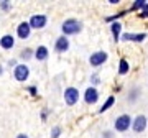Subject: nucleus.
Masks as SVG:
<instances>
[{
  "instance_id": "nucleus-1",
  "label": "nucleus",
  "mask_w": 148,
  "mask_h": 138,
  "mask_svg": "<svg viewBox=\"0 0 148 138\" xmlns=\"http://www.w3.org/2000/svg\"><path fill=\"white\" fill-rule=\"evenodd\" d=\"M61 31H63L64 36L76 35V33L81 31V23L76 20V18H68V20L63 21V25H61Z\"/></svg>"
},
{
  "instance_id": "nucleus-2",
  "label": "nucleus",
  "mask_w": 148,
  "mask_h": 138,
  "mask_svg": "<svg viewBox=\"0 0 148 138\" xmlns=\"http://www.w3.org/2000/svg\"><path fill=\"white\" fill-rule=\"evenodd\" d=\"M132 117L128 115V113H122V115H119V117L115 118V122H114V130L115 132H127L128 128L132 127Z\"/></svg>"
},
{
  "instance_id": "nucleus-3",
  "label": "nucleus",
  "mask_w": 148,
  "mask_h": 138,
  "mask_svg": "<svg viewBox=\"0 0 148 138\" xmlns=\"http://www.w3.org/2000/svg\"><path fill=\"white\" fill-rule=\"evenodd\" d=\"M13 76L18 82H27L30 77V68L27 64H16V68L13 69Z\"/></svg>"
},
{
  "instance_id": "nucleus-4",
  "label": "nucleus",
  "mask_w": 148,
  "mask_h": 138,
  "mask_svg": "<svg viewBox=\"0 0 148 138\" xmlns=\"http://www.w3.org/2000/svg\"><path fill=\"white\" fill-rule=\"evenodd\" d=\"M107 59H109V54L106 51H95V53H92L89 56V64L92 68H99V66H102L106 63Z\"/></svg>"
},
{
  "instance_id": "nucleus-5",
  "label": "nucleus",
  "mask_w": 148,
  "mask_h": 138,
  "mask_svg": "<svg viewBox=\"0 0 148 138\" xmlns=\"http://www.w3.org/2000/svg\"><path fill=\"white\" fill-rule=\"evenodd\" d=\"M30 27H32V30H41V28L46 27L48 23V16L43 15V13H38V15H33L32 18H30Z\"/></svg>"
},
{
  "instance_id": "nucleus-6",
  "label": "nucleus",
  "mask_w": 148,
  "mask_h": 138,
  "mask_svg": "<svg viewBox=\"0 0 148 138\" xmlns=\"http://www.w3.org/2000/svg\"><path fill=\"white\" fill-rule=\"evenodd\" d=\"M64 102L68 104V105H76L77 100H79V90L76 89V87H68V89L64 90Z\"/></svg>"
},
{
  "instance_id": "nucleus-7",
  "label": "nucleus",
  "mask_w": 148,
  "mask_h": 138,
  "mask_svg": "<svg viewBox=\"0 0 148 138\" xmlns=\"http://www.w3.org/2000/svg\"><path fill=\"white\" fill-rule=\"evenodd\" d=\"M148 127V120L145 115H137V117L133 118V122H132V130L135 133H142L145 132V128Z\"/></svg>"
},
{
  "instance_id": "nucleus-8",
  "label": "nucleus",
  "mask_w": 148,
  "mask_h": 138,
  "mask_svg": "<svg viewBox=\"0 0 148 138\" xmlns=\"http://www.w3.org/2000/svg\"><path fill=\"white\" fill-rule=\"evenodd\" d=\"M99 96H101L99 90L90 85V87H87V89L84 90V102L86 104H89V105H94L95 102L99 100Z\"/></svg>"
},
{
  "instance_id": "nucleus-9",
  "label": "nucleus",
  "mask_w": 148,
  "mask_h": 138,
  "mask_svg": "<svg viewBox=\"0 0 148 138\" xmlns=\"http://www.w3.org/2000/svg\"><path fill=\"white\" fill-rule=\"evenodd\" d=\"M30 33H32V27H30L28 21H21V23H18V27H16V36L20 38V40H27V38H30Z\"/></svg>"
},
{
  "instance_id": "nucleus-10",
  "label": "nucleus",
  "mask_w": 148,
  "mask_h": 138,
  "mask_svg": "<svg viewBox=\"0 0 148 138\" xmlns=\"http://www.w3.org/2000/svg\"><path fill=\"white\" fill-rule=\"evenodd\" d=\"M145 38H147V33H123L120 36V40L123 43H127V41L142 43V41H145Z\"/></svg>"
},
{
  "instance_id": "nucleus-11",
  "label": "nucleus",
  "mask_w": 148,
  "mask_h": 138,
  "mask_svg": "<svg viewBox=\"0 0 148 138\" xmlns=\"http://www.w3.org/2000/svg\"><path fill=\"white\" fill-rule=\"evenodd\" d=\"M54 49H56V53H66V51L69 49V40H68V36H64V35L58 36V40L54 41Z\"/></svg>"
},
{
  "instance_id": "nucleus-12",
  "label": "nucleus",
  "mask_w": 148,
  "mask_h": 138,
  "mask_svg": "<svg viewBox=\"0 0 148 138\" xmlns=\"http://www.w3.org/2000/svg\"><path fill=\"white\" fill-rule=\"evenodd\" d=\"M15 46V38L12 35H3L0 38V48L2 49H12Z\"/></svg>"
},
{
  "instance_id": "nucleus-13",
  "label": "nucleus",
  "mask_w": 148,
  "mask_h": 138,
  "mask_svg": "<svg viewBox=\"0 0 148 138\" xmlns=\"http://www.w3.org/2000/svg\"><path fill=\"white\" fill-rule=\"evenodd\" d=\"M120 31H122V23L120 21H115V23H112L110 25V33H112V38H114V41L119 43L120 41Z\"/></svg>"
},
{
  "instance_id": "nucleus-14",
  "label": "nucleus",
  "mask_w": 148,
  "mask_h": 138,
  "mask_svg": "<svg viewBox=\"0 0 148 138\" xmlns=\"http://www.w3.org/2000/svg\"><path fill=\"white\" fill-rule=\"evenodd\" d=\"M48 56H49V51H48L46 46H38L36 51H35V58H36L38 61H46Z\"/></svg>"
},
{
  "instance_id": "nucleus-15",
  "label": "nucleus",
  "mask_w": 148,
  "mask_h": 138,
  "mask_svg": "<svg viewBox=\"0 0 148 138\" xmlns=\"http://www.w3.org/2000/svg\"><path fill=\"white\" fill-rule=\"evenodd\" d=\"M128 71H130V64H128V61L125 58H122L119 61V74L125 76V74H128Z\"/></svg>"
},
{
  "instance_id": "nucleus-16",
  "label": "nucleus",
  "mask_w": 148,
  "mask_h": 138,
  "mask_svg": "<svg viewBox=\"0 0 148 138\" xmlns=\"http://www.w3.org/2000/svg\"><path fill=\"white\" fill-rule=\"evenodd\" d=\"M114 104H115V96H109V97L106 99V102L102 104V107L99 109V113H104V112H107L112 105H114Z\"/></svg>"
},
{
  "instance_id": "nucleus-17",
  "label": "nucleus",
  "mask_w": 148,
  "mask_h": 138,
  "mask_svg": "<svg viewBox=\"0 0 148 138\" xmlns=\"http://www.w3.org/2000/svg\"><path fill=\"white\" fill-rule=\"evenodd\" d=\"M145 5H147V2H145V0H135V2H133V5L128 8V12H133V10H140V12H142L143 8H145Z\"/></svg>"
},
{
  "instance_id": "nucleus-18",
  "label": "nucleus",
  "mask_w": 148,
  "mask_h": 138,
  "mask_svg": "<svg viewBox=\"0 0 148 138\" xmlns=\"http://www.w3.org/2000/svg\"><path fill=\"white\" fill-rule=\"evenodd\" d=\"M33 56H35V51H33L32 48H25L23 51L20 53V58L25 59V61H28V59H32Z\"/></svg>"
},
{
  "instance_id": "nucleus-19",
  "label": "nucleus",
  "mask_w": 148,
  "mask_h": 138,
  "mask_svg": "<svg viewBox=\"0 0 148 138\" xmlns=\"http://www.w3.org/2000/svg\"><path fill=\"white\" fill-rule=\"evenodd\" d=\"M125 13H128V10H125V12H120V13H117V15H110V16H106V21L107 23H115V21H119V18H122V16L125 15Z\"/></svg>"
},
{
  "instance_id": "nucleus-20",
  "label": "nucleus",
  "mask_w": 148,
  "mask_h": 138,
  "mask_svg": "<svg viewBox=\"0 0 148 138\" xmlns=\"http://www.w3.org/2000/svg\"><path fill=\"white\" fill-rule=\"evenodd\" d=\"M102 81H101V77H99V74H92L90 76V84H92V87H95V85H99Z\"/></svg>"
},
{
  "instance_id": "nucleus-21",
  "label": "nucleus",
  "mask_w": 148,
  "mask_h": 138,
  "mask_svg": "<svg viewBox=\"0 0 148 138\" xmlns=\"http://www.w3.org/2000/svg\"><path fill=\"white\" fill-rule=\"evenodd\" d=\"M61 137V127H53L51 130V138H59Z\"/></svg>"
},
{
  "instance_id": "nucleus-22",
  "label": "nucleus",
  "mask_w": 148,
  "mask_h": 138,
  "mask_svg": "<svg viewBox=\"0 0 148 138\" xmlns=\"http://www.w3.org/2000/svg\"><path fill=\"white\" fill-rule=\"evenodd\" d=\"M0 8H2L3 12H8L12 8V3L10 2H7V0H3V2H0Z\"/></svg>"
},
{
  "instance_id": "nucleus-23",
  "label": "nucleus",
  "mask_w": 148,
  "mask_h": 138,
  "mask_svg": "<svg viewBox=\"0 0 148 138\" xmlns=\"http://www.w3.org/2000/svg\"><path fill=\"white\" fill-rule=\"evenodd\" d=\"M28 94H30V96H33V97H36L38 96V89H36V85H30V87H28Z\"/></svg>"
},
{
  "instance_id": "nucleus-24",
  "label": "nucleus",
  "mask_w": 148,
  "mask_h": 138,
  "mask_svg": "<svg viewBox=\"0 0 148 138\" xmlns=\"http://www.w3.org/2000/svg\"><path fill=\"white\" fill-rule=\"evenodd\" d=\"M140 16L142 18H148V2H147V5H145V8L140 12Z\"/></svg>"
},
{
  "instance_id": "nucleus-25",
  "label": "nucleus",
  "mask_w": 148,
  "mask_h": 138,
  "mask_svg": "<svg viewBox=\"0 0 148 138\" xmlns=\"http://www.w3.org/2000/svg\"><path fill=\"white\" fill-rule=\"evenodd\" d=\"M102 138H114V132H104Z\"/></svg>"
},
{
  "instance_id": "nucleus-26",
  "label": "nucleus",
  "mask_w": 148,
  "mask_h": 138,
  "mask_svg": "<svg viewBox=\"0 0 148 138\" xmlns=\"http://www.w3.org/2000/svg\"><path fill=\"white\" fill-rule=\"evenodd\" d=\"M46 115H48V110L45 109V110L41 112V118H43V120H46Z\"/></svg>"
},
{
  "instance_id": "nucleus-27",
  "label": "nucleus",
  "mask_w": 148,
  "mask_h": 138,
  "mask_svg": "<svg viewBox=\"0 0 148 138\" xmlns=\"http://www.w3.org/2000/svg\"><path fill=\"white\" fill-rule=\"evenodd\" d=\"M16 138H28V135H27V133H18Z\"/></svg>"
},
{
  "instance_id": "nucleus-28",
  "label": "nucleus",
  "mask_w": 148,
  "mask_h": 138,
  "mask_svg": "<svg viewBox=\"0 0 148 138\" xmlns=\"http://www.w3.org/2000/svg\"><path fill=\"white\" fill-rule=\"evenodd\" d=\"M109 3H112V5H117V3H120V0H109Z\"/></svg>"
},
{
  "instance_id": "nucleus-29",
  "label": "nucleus",
  "mask_w": 148,
  "mask_h": 138,
  "mask_svg": "<svg viewBox=\"0 0 148 138\" xmlns=\"http://www.w3.org/2000/svg\"><path fill=\"white\" fill-rule=\"evenodd\" d=\"M3 74V68H2V66H0V76Z\"/></svg>"
}]
</instances>
